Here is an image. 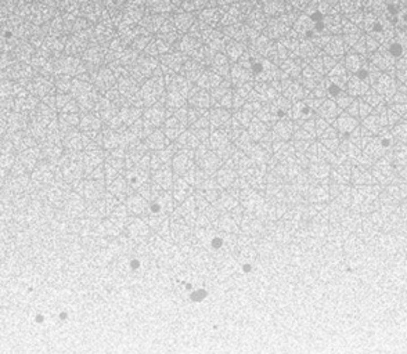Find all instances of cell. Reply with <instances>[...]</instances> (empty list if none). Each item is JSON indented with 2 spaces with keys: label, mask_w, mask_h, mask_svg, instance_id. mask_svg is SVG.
<instances>
[{
  "label": "cell",
  "mask_w": 407,
  "mask_h": 354,
  "mask_svg": "<svg viewBox=\"0 0 407 354\" xmlns=\"http://www.w3.org/2000/svg\"><path fill=\"white\" fill-rule=\"evenodd\" d=\"M339 61L335 60L334 57H331V55H323V57H317L313 63H312V65L315 67V69L319 72V74H329L330 71L335 67V65L338 64Z\"/></svg>",
  "instance_id": "cell-16"
},
{
  "label": "cell",
  "mask_w": 407,
  "mask_h": 354,
  "mask_svg": "<svg viewBox=\"0 0 407 354\" xmlns=\"http://www.w3.org/2000/svg\"><path fill=\"white\" fill-rule=\"evenodd\" d=\"M327 78H329L330 82H333L334 85H337L339 88H342L347 90V85L348 80L351 78V74L348 72V69L345 68L342 61H339L335 67H334L329 74H327Z\"/></svg>",
  "instance_id": "cell-10"
},
{
  "label": "cell",
  "mask_w": 407,
  "mask_h": 354,
  "mask_svg": "<svg viewBox=\"0 0 407 354\" xmlns=\"http://www.w3.org/2000/svg\"><path fill=\"white\" fill-rule=\"evenodd\" d=\"M125 179L126 181H128V184H129L130 189L136 190V191H137L140 187H143L146 183H150V181H151V177L148 176L147 169H143L141 166L136 168V169H132V171L126 175Z\"/></svg>",
  "instance_id": "cell-8"
},
{
  "label": "cell",
  "mask_w": 407,
  "mask_h": 354,
  "mask_svg": "<svg viewBox=\"0 0 407 354\" xmlns=\"http://www.w3.org/2000/svg\"><path fill=\"white\" fill-rule=\"evenodd\" d=\"M351 51L352 53H356V54L361 55V57H364V58H369V51H367V46H365V35H363V36L353 45Z\"/></svg>",
  "instance_id": "cell-26"
},
{
  "label": "cell",
  "mask_w": 407,
  "mask_h": 354,
  "mask_svg": "<svg viewBox=\"0 0 407 354\" xmlns=\"http://www.w3.org/2000/svg\"><path fill=\"white\" fill-rule=\"evenodd\" d=\"M329 122L325 119H317V122H316V130H317V133H319V136H321V134L325 132V130L329 129Z\"/></svg>",
  "instance_id": "cell-36"
},
{
  "label": "cell",
  "mask_w": 407,
  "mask_h": 354,
  "mask_svg": "<svg viewBox=\"0 0 407 354\" xmlns=\"http://www.w3.org/2000/svg\"><path fill=\"white\" fill-rule=\"evenodd\" d=\"M173 198H175L176 202L183 203L187 198L193 194L194 189L193 185H190L183 177L175 176V183H173Z\"/></svg>",
  "instance_id": "cell-12"
},
{
  "label": "cell",
  "mask_w": 407,
  "mask_h": 354,
  "mask_svg": "<svg viewBox=\"0 0 407 354\" xmlns=\"http://www.w3.org/2000/svg\"><path fill=\"white\" fill-rule=\"evenodd\" d=\"M345 18H348L351 23H353L355 25H357V27L363 29V24H364V11L357 10L355 13H351L348 14V15H345ZM363 32H364V31H363Z\"/></svg>",
  "instance_id": "cell-28"
},
{
  "label": "cell",
  "mask_w": 407,
  "mask_h": 354,
  "mask_svg": "<svg viewBox=\"0 0 407 354\" xmlns=\"http://www.w3.org/2000/svg\"><path fill=\"white\" fill-rule=\"evenodd\" d=\"M146 223L162 237H165V234H168V231H169V228H168L169 221H168L167 215H148L146 217Z\"/></svg>",
  "instance_id": "cell-15"
},
{
  "label": "cell",
  "mask_w": 407,
  "mask_h": 354,
  "mask_svg": "<svg viewBox=\"0 0 407 354\" xmlns=\"http://www.w3.org/2000/svg\"><path fill=\"white\" fill-rule=\"evenodd\" d=\"M341 61L343 63V65H345V68L348 69L349 74L356 75L357 72L364 67L365 63L369 61V58H364V57H361V55L356 54V53L349 51V53L345 54V57H343Z\"/></svg>",
  "instance_id": "cell-13"
},
{
  "label": "cell",
  "mask_w": 407,
  "mask_h": 354,
  "mask_svg": "<svg viewBox=\"0 0 407 354\" xmlns=\"http://www.w3.org/2000/svg\"><path fill=\"white\" fill-rule=\"evenodd\" d=\"M334 128L337 129V132L343 134V136L345 134H351L359 128V120H357V118L349 115L348 112L343 111L342 114L334 120Z\"/></svg>",
  "instance_id": "cell-6"
},
{
  "label": "cell",
  "mask_w": 407,
  "mask_h": 354,
  "mask_svg": "<svg viewBox=\"0 0 407 354\" xmlns=\"http://www.w3.org/2000/svg\"><path fill=\"white\" fill-rule=\"evenodd\" d=\"M345 112H348L349 115L355 116V118H359V98H355L351 106L345 110Z\"/></svg>",
  "instance_id": "cell-35"
},
{
  "label": "cell",
  "mask_w": 407,
  "mask_h": 354,
  "mask_svg": "<svg viewBox=\"0 0 407 354\" xmlns=\"http://www.w3.org/2000/svg\"><path fill=\"white\" fill-rule=\"evenodd\" d=\"M371 86L364 80H361L357 75H351V78L348 80L347 85V93L351 94L353 98H361L365 93L369 92Z\"/></svg>",
  "instance_id": "cell-11"
},
{
  "label": "cell",
  "mask_w": 407,
  "mask_h": 354,
  "mask_svg": "<svg viewBox=\"0 0 407 354\" xmlns=\"http://www.w3.org/2000/svg\"><path fill=\"white\" fill-rule=\"evenodd\" d=\"M218 203H220L219 207H222L223 211H232V207H234L237 205V202L234 201V198L232 197V194H227V193L220 194L219 199L213 203V205H218Z\"/></svg>",
  "instance_id": "cell-23"
},
{
  "label": "cell",
  "mask_w": 407,
  "mask_h": 354,
  "mask_svg": "<svg viewBox=\"0 0 407 354\" xmlns=\"http://www.w3.org/2000/svg\"><path fill=\"white\" fill-rule=\"evenodd\" d=\"M386 104H388V106H391V104H407V94H404L403 92L398 90Z\"/></svg>",
  "instance_id": "cell-31"
},
{
  "label": "cell",
  "mask_w": 407,
  "mask_h": 354,
  "mask_svg": "<svg viewBox=\"0 0 407 354\" xmlns=\"http://www.w3.org/2000/svg\"><path fill=\"white\" fill-rule=\"evenodd\" d=\"M373 111H374V108L370 104H367L363 98H359V118L360 119H364L369 115H371Z\"/></svg>",
  "instance_id": "cell-29"
},
{
  "label": "cell",
  "mask_w": 407,
  "mask_h": 354,
  "mask_svg": "<svg viewBox=\"0 0 407 354\" xmlns=\"http://www.w3.org/2000/svg\"><path fill=\"white\" fill-rule=\"evenodd\" d=\"M324 50L327 53V55H331L335 60L341 61L347 54V46H345V41H343L341 35H333L330 37L329 43L324 46Z\"/></svg>",
  "instance_id": "cell-7"
},
{
  "label": "cell",
  "mask_w": 407,
  "mask_h": 354,
  "mask_svg": "<svg viewBox=\"0 0 407 354\" xmlns=\"http://www.w3.org/2000/svg\"><path fill=\"white\" fill-rule=\"evenodd\" d=\"M403 118L400 115H398L395 111H392L391 108L388 107V126L389 128H393L395 124H398L400 120H402Z\"/></svg>",
  "instance_id": "cell-33"
},
{
  "label": "cell",
  "mask_w": 407,
  "mask_h": 354,
  "mask_svg": "<svg viewBox=\"0 0 407 354\" xmlns=\"http://www.w3.org/2000/svg\"><path fill=\"white\" fill-rule=\"evenodd\" d=\"M365 35V46H367V51H369V57H370L373 53H375V51L378 50L379 49V41L375 39V37H373L371 35H367V33H364Z\"/></svg>",
  "instance_id": "cell-30"
},
{
  "label": "cell",
  "mask_w": 407,
  "mask_h": 354,
  "mask_svg": "<svg viewBox=\"0 0 407 354\" xmlns=\"http://www.w3.org/2000/svg\"><path fill=\"white\" fill-rule=\"evenodd\" d=\"M148 234V227L144 221L134 217L133 223L129 225V235L132 238H146Z\"/></svg>",
  "instance_id": "cell-20"
},
{
  "label": "cell",
  "mask_w": 407,
  "mask_h": 354,
  "mask_svg": "<svg viewBox=\"0 0 407 354\" xmlns=\"http://www.w3.org/2000/svg\"><path fill=\"white\" fill-rule=\"evenodd\" d=\"M395 78L398 79L399 83H404L407 80V58L404 55L398 58V61H396Z\"/></svg>",
  "instance_id": "cell-22"
},
{
  "label": "cell",
  "mask_w": 407,
  "mask_h": 354,
  "mask_svg": "<svg viewBox=\"0 0 407 354\" xmlns=\"http://www.w3.org/2000/svg\"><path fill=\"white\" fill-rule=\"evenodd\" d=\"M371 88L374 89L375 92L378 93L379 96L388 102L392 98L393 94L399 90V82L398 79L395 78V75L382 72L379 75V78L377 79V82Z\"/></svg>",
  "instance_id": "cell-2"
},
{
  "label": "cell",
  "mask_w": 407,
  "mask_h": 354,
  "mask_svg": "<svg viewBox=\"0 0 407 354\" xmlns=\"http://www.w3.org/2000/svg\"><path fill=\"white\" fill-rule=\"evenodd\" d=\"M173 183H175V176L168 166L154 171V175L151 177V184L154 187L164 190V191H169L173 187Z\"/></svg>",
  "instance_id": "cell-5"
},
{
  "label": "cell",
  "mask_w": 407,
  "mask_h": 354,
  "mask_svg": "<svg viewBox=\"0 0 407 354\" xmlns=\"http://www.w3.org/2000/svg\"><path fill=\"white\" fill-rule=\"evenodd\" d=\"M389 108L392 111H395L398 115H400L404 119L407 115V104H391Z\"/></svg>",
  "instance_id": "cell-34"
},
{
  "label": "cell",
  "mask_w": 407,
  "mask_h": 354,
  "mask_svg": "<svg viewBox=\"0 0 407 354\" xmlns=\"http://www.w3.org/2000/svg\"><path fill=\"white\" fill-rule=\"evenodd\" d=\"M325 31L329 35H342V17L339 14H333L324 19Z\"/></svg>",
  "instance_id": "cell-18"
},
{
  "label": "cell",
  "mask_w": 407,
  "mask_h": 354,
  "mask_svg": "<svg viewBox=\"0 0 407 354\" xmlns=\"http://www.w3.org/2000/svg\"><path fill=\"white\" fill-rule=\"evenodd\" d=\"M172 168H173V172H175L176 176L183 177V176L193 168L191 158L187 157V155H177V157H175V159H173Z\"/></svg>",
  "instance_id": "cell-17"
},
{
  "label": "cell",
  "mask_w": 407,
  "mask_h": 354,
  "mask_svg": "<svg viewBox=\"0 0 407 354\" xmlns=\"http://www.w3.org/2000/svg\"><path fill=\"white\" fill-rule=\"evenodd\" d=\"M363 29L359 28L357 25H355L353 23H351L349 19L342 17V39L345 41V46H347V51L349 53L351 49L353 47V45L356 43L361 36H363Z\"/></svg>",
  "instance_id": "cell-4"
},
{
  "label": "cell",
  "mask_w": 407,
  "mask_h": 354,
  "mask_svg": "<svg viewBox=\"0 0 407 354\" xmlns=\"http://www.w3.org/2000/svg\"><path fill=\"white\" fill-rule=\"evenodd\" d=\"M128 190H129V184H128L125 177H120V176L116 177L111 184H108V191L118 201H125L129 195Z\"/></svg>",
  "instance_id": "cell-14"
},
{
  "label": "cell",
  "mask_w": 407,
  "mask_h": 354,
  "mask_svg": "<svg viewBox=\"0 0 407 354\" xmlns=\"http://www.w3.org/2000/svg\"><path fill=\"white\" fill-rule=\"evenodd\" d=\"M343 111L338 107V104L334 101L333 98H324L321 106L319 108V114L323 119H325L329 123H334V120L342 114Z\"/></svg>",
  "instance_id": "cell-9"
},
{
  "label": "cell",
  "mask_w": 407,
  "mask_h": 354,
  "mask_svg": "<svg viewBox=\"0 0 407 354\" xmlns=\"http://www.w3.org/2000/svg\"><path fill=\"white\" fill-rule=\"evenodd\" d=\"M353 100H355V98H353V97H352L351 94H348L347 90H345V92L341 93V94H339V96H338L337 98L334 100V101L337 102L338 107H339L341 110L345 111L348 108V107L351 106L352 102H353Z\"/></svg>",
  "instance_id": "cell-27"
},
{
  "label": "cell",
  "mask_w": 407,
  "mask_h": 354,
  "mask_svg": "<svg viewBox=\"0 0 407 354\" xmlns=\"http://www.w3.org/2000/svg\"><path fill=\"white\" fill-rule=\"evenodd\" d=\"M396 61H398V58L393 57L384 45H381L378 50L369 57V63L370 64L374 65L375 68H378L381 72H386V74L391 75H395Z\"/></svg>",
  "instance_id": "cell-1"
},
{
  "label": "cell",
  "mask_w": 407,
  "mask_h": 354,
  "mask_svg": "<svg viewBox=\"0 0 407 354\" xmlns=\"http://www.w3.org/2000/svg\"><path fill=\"white\" fill-rule=\"evenodd\" d=\"M363 122H361V126L364 128V129H367L369 132H370L371 134H379L382 130L385 129V126L382 124V122H381V119H379L378 116L375 115L374 112L371 114V115H369L367 118H364V119H361Z\"/></svg>",
  "instance_id": "cell-19"
},
{
  "label": "cell",
  "mask_w": 407,
  "mask_h": 354,
  "mask_svg": "<svg viewBox=\"0 0 407 354\" xmlns=\"http://www.w3.org/2000/svg\"><path fill=\"white\" fill-rule=\"evenodd\" d=\"M361 98H363V100H364V101L367 102V104H370V106L373 107V108H375V107H378L379 104H381V102L385 101L384 98L379 96L378 93L375 92V90L373 88H371L370 90H369V92L365 93L364 96L361 97Z\"/></svg>",
  "instance_id": "cell-24"
},
{
  "label": "cell",
  "mask_w": 407,
  "mask_h": 354,
  "mask_svg": "<svg viewBox=\"0 0 407 354\" xmlns=\"http://www.w3.org/2000/svg\"><path fill=\"white\" fill-rule=\"evenodd\" d=\"M219 227L223 228L225 231H232L233 230L232 227H236V225L233 224L232 217L227 216V215H223V216L219 219Z\"/></svg>",
  "instance_id": "cell-32"
},
{
  "label": "cell",
  "mask_w": 407,
  "mask_h": 354,
  "mask_svg": "<svg viewBox=\"0 0 407 354\" xmlns=\"http://www.w3.org/2000/svg\"><path fill=\"white\" fill-rule=\"evenodd\" d=\"M234 175L232 173V171H218V175H216V177H215V180H216V183L219 184V187L220 189H229V187H232V184L234 183Z\"/></svg>",
  "instance_id": "cell-21"
},
{
  "label": "cell",
  "mask_w": 407,
  "mask_h": 354,
  "mask_svg": "<svg viewBox=\"0 0 407 354\" xmlns=\"http://www.w3.org/2000/svg\"><path fill=\"white\" fill-rule=\"evenodd\" d=\"M404 119H406V120H407V115H406V118H404Z\"/></svg>",
  "instance_id": "cell-37"
},
{
  "label": "cell",
  "mask_w": 407,
  "mask_h": 354,
  "mask_svg": "<svg viewBox=\"0 0 407 354\" xmlns=\"http://www.w3.org/2000/svg\"><path fill=\"white\" fill-rule=\"evenodd\" d=\"M125 206L129 215L134 217H147L150 215V202L139 193L129 194L125 199Z\"/></svg>",
  "instance_id": "cell-3"
},
{
  "label": "cell",
  "mask_w": 407,
  "mask_h": 354,
  "mask_svg": "<svg viewBox=\"0 0 407 354\" xmlns=\"http://www.w3.org/2000/svg\"><path fill=\"white\" fill-rule=\"evenodd\" d=\"M392 133L400 141H407V120H400L392 128Z\"/></svg>",
  "instance_id": "cell-25"
}]
</instances>
